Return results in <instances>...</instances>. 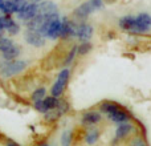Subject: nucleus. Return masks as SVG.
<instances>
[{
    "instance_id": "obj_1",
    "label": "nucleus",
    "mask_w": 151,
    "mask_h": 146,
    "mask_svg": "<svg viewBox=\"0 0 151 146\" xmlns=\"http://www.w3.org/2000/svg\"><path fill=\"white\" fill-rule=\"evenodd\" d=\"M27 68V63L23 60H9V59H4L0 61V74L3 77L8 78L12 76L19 74L20 72H23Z\"/></svg>"
},
{
    "instance_id": "obj_2",
    "label": "nucleus",
    "mask_w": 151,
    "mask_h": 146,
    "mask_svg": "<svg viewBox=\"0 0 151 146\" xmlns=\"http://www.w3.org/2000/svg\"><path fill=\"white\" fill-rule=\"evenodd\" d=\"M101 112L109 116V118L115 124H122L129 121V114L123 109H121L118 105L113 102H104L101 105Z\"/></svg>"
},
{
    "instance_id": "obj_3",
    "label": "nucleus",
    "mask_w": 151,
    "mask_h": 146,
    "mask_svg": "<svg viewBox=\"0 0 151 146\" xmlns=\"http://www.w3.org/2000/svg\"><path fill=\"white\" fill-rule=\"evenodd\" d=\"M104 8V0H88V1L82 3L77 9L74 11V15L78 19H85L89 15H91L96 11H99Z\"/></svg>"
},
{
    "instance_id": "obj_4",
    "label": "nucleus",
    "mask_w": 151,
    "mask_h": 146,
    "mask_svg": "<svg viewBox=\"0 0 151 146\" xmlns=\"http://www.w3.org/2000/svg\"><path fill=\"white\" fill-rule=\"evenodd\" d=\"M68 80H69V69L65 68V69H63V71L58 73L57 80L55 81L52 89H50V93H52V96H56V97L61 96V93L64 92L66 84H68Z\"/></svg>"
},
{
    "instance_id": "obj_5",
    "label": "nucleus",
    "mask_w": 151,
    "mask_h": 146,
    "mask_svg": "<svg viewBox=\"0 0 151 146\" xmlns=\"http://www.w3.org/2000/svg\"><path fill=\"white\" fill-rule=\"evenodd\" d=\"M60 101H58V97L56 96H50L47 97V98H42V100H37L35 101L33 106L36 110H39L40 113H47L49 110H53L58 106Z\"/></svg>"
},
{
    "instance_id": "obj_6",
    "label": "nucleus",
    "mask_w": 151,
    "mask_h": 146,
    "mask_svg": "<svg viewBox=\"0 0 151 146\" xmlns=\"http://www.w3.org/2000/svg\"><path fill=\"white\" fill-rule=\"evenodd\" d=\"M151 28V16L149 13H139L134 16V31L133 33H143Z\"/></svg>"
},
{
    "instance_id": "obj_7",
    "label": "nucleus",
    "mask_w": 151,
    "mask_h": 146,
    "mask_svg": "<svg viewBox=\"0 0 151 146\" xmlns=\"http://www.w3.org/2000/svg\"><path fill=\"white\" fill-rule=\"evenodd\" d=\"M25 41L29 45H33L36 48H41L45 45V36H42L39 31L35 29H27L25 31Z\"/></svg>"
},
{
    "instance_id": "obj_8",
    "label": "nucleus",
    "mask_w": 151,
    "mask_h": 146,
    "mask_svg": "<svg viewBox=\"0 0 151 146\" xmlns=\"http://www.w3.org/2000/svg\"><path fill=\"white\" fill-rule=\"evenodd\" d=\"M37 12H39V4H36V1L27 3L25 7L17 13V16H19V19H21V20L28 21V20H31L32 17H35V16L37 15Z\"/></svg>"
},
{
    "instance_id": "obj_9",
    "label": "nucleus",
    "mask_w": 151,
    "mask_h": 146,
    "mask_svg": "<svg viewBox=\"0 0 151 146\" xmlns=\"http://www.w3.org/2000/svg\"><path fill=\"white\" fill-rule=\"evenodd\" d=\"M27 0H5L4 1V13L11 15V13H19L27 4Z\"/></svg>"
},
{
    "instance_id": "obj_10",
    "label": "nucleus",
    "mask_w": 151,
    "mask_h": 146,
    "mask_svg": "<svg viewBox=\"0 0 151 146\" xmlns=\"http://www.w3.org/2000/svg\"><path fill=\"white\" fill-rule=\"evenodd\" d=\"M61 27H63V24H61V20L60 17H55L52 21H50L49 27H48V31H47V37L50 40H56L58 39V37L61 36Z\"/></svg>"
},
{
    "instance_id": "obj_11",
    "label": "nucleus",
    "mask_w": 151,
    "mask_h": 146,
    "mask_svg": "<svg viewBox=\"0 0 151 146\" xmlns=\"http://www.w3.org/2000/svg\"><path fill=\"white\" fill-rule=\"evenodd\" d=\"M91 35H93V27L88 25V24H80L77 25V37L80 41H89L91 39Z\"/></svg>"
},
{
    "instance_id": "obj_12",
    "label": "nucleus",
    "mask_w": 151,
    "mask_h": 146,
    "mask_svg": "<svg viewBox=\"0 0 151 146\" xmlns=\"http://www.w3.org/2000/svg\"><path fill=\"white\" fill-rule=\"evenodd\" d=\"M57 12V7L53 1H49V0H41V3L39 4V13H42V15H50V13H56Z\"/></svg>"
},
{
    "instance_id": "obj_13",
    "label": "nucleus",
    "mask_w": 151,
    "mask_h": 146,
    "mask_svg": "<svg viewBox=\"0 0 151 146\" xmlns=\"http://www.w3.org/2000/svg\"><path fill=\"white\" fill-rule=\"evenodd\" d=\"M131 128H133V126H131V124L129 122V121H125V122L119 124V125H118V128H117V130H115V139L125 138V137L130 133Z\"/></svg>"
},
{
    "instance_id": "obj_14",
    "label": "nucleus",
    "mask_w": 151,
    "mask_h": 146,
    "mask_svg": "<svg viewBox=\"0 0 151 146\" xmlns=\"http://www.w3.org/2000/svg\"><path fill=\"white\" fill-rule=\"evenodd\" d=\"M101 120V113L98 112H88L83 114L82 117V124L83 125H94Z\"/></svg>"
},
{
    "instance_id": "obj_15",
    "label": "nucleus",
    "mask_w": 151,
    "mask_h": 146,
    "mask_svg": "<svg viewBox=\"0 0 151 146\" xmlns=\"http://www.w3.org/2000/svg\"><path fill=\"white\" fill-rule=\"evenodd\" d=\"M3 57L4 59H9V60H12V59H16L19 55H20V49H19L17 45L15 44H11L9 47L7 48V49L3 51Z\"/></svg>"
},
{
    "instance_id": "obj_16",
    "label": "nucleus",
    "mask_w": 151,
    "mask_h": 146,
    "mask_svg": "<svg viewBox=\"0 0 151 146\" xmlns=\"http://www.w3.org/2000/svg\"><path fill=\"white\" fill-rule=\"evenodd\" d=\"M5 31L9 35H12V36L19 33V25L11 17H8V16H7V21H5Z\"/></svg>"
},
{
    "instance_id": "obj_17",
    "label": "nucleus",
    "mask_w": 151,
    "mask_h": 146,
    "mask_svg": "<svg viewBox=\"0 0 151 146\" xmlns=\"http://www.w3.org/2000/svg\"><path fill=\"white\" fill-rule=\"evenodd\" d=\"M98 138H99V132L98 130H93V132H89V133L86 134L85 141H86V144L91 145V144H94V142H97V139Z\"/></svg>"
},
{
    "instance_id": "obj_18",
    "label": "nucleus",
    "mask_w": 151,
    "mask_h": 146,
    "mask_svg": "<svg viewBox=\"0 0 151 146\" xmlns=\"http://www.w3.org/2000/svg\"><path fill=\"white\" fill-rule=\"evenodd\" d=\"M91 51V44L89 41H82V44L78 47V53L80 55H86Z\"/></svg>"
},
{
    "instance_id": "obj_19",
    "label": "nucleus",
    "mask_w": 151,
    "mask_h": 146,
    "mask_svg": "<svg viewBox=\"0 0 151 146\" xmlns=\"http://www.w3.org/2000/svg\"><path fill=\"white\" fill-rule=\"evenodd\" d=\"M45 93H47V90H45L44 88H39L37 90L33 92V94H32V100L33 101H37V100H42L45 97Z\"/></svg>"
},
{
    "instance_id": "obj_20",
    "label": "nucleus",
    "mask_w": 151,
    "mask_h": 146,
    "mask_svg": "<svg viewBox=\"0 0 151 146\" xmlns=\"http://www.w3.org/2000/svg\"><path fill=\"white\" fill-rule=\"evenodd\" d=\"M76 53H78V47H73L70 49V52H69V55H68V57L65 59V65H69V64H72L73 63V60H74V57H76Z\"/></svg>"
},
{
    "instance_id": "obj_21",
    "label": "nucleus",
    "mask_w": 151,
    "mask_h": 146,
    "mask_svg": "<svg viewBox=\"0 0 151 146\" xmlns=\"http://www.w3.org/2000/svg\"><path fill=\"white\" fill-rule=\"evenodd\" d=\"M11 44H13L12 40L7 39V37H0V52H3L4 49H7Z\"/></svg>"
},
{
    "instance_id": "obj_22",
    "label": "nucleus",
    "mask_w": 151,
    "mask_h": 146,
    "mask_svg": "<svg viewBox=\"0 0 151 146\" xmlns=\"http://www.w3.org/2000/svg\"><path fill=\"white\" fill-rule=\"evenodd\" d=\"M70 139H72V132H65L63 134L61 142H63V145H69L70 144Z\"/></svg>"
},
{
    "instance_id": "obj_23",
    "label": "nucleus",
    "mask_w": 151,
    "mask_h": 146,
    "mask_svg": "<svg viewBox=\"0 0 151 146\" xmlns=\"http://www.w3.org/2000/svg\"><path fill=\"white\" fill-rule=\"evenodd\" d=\"M4 1L5 0H0V12H4Z\"/></svg>"
},
{
    "instance_id": "obj_24",
    "label": "nucleus",
    "mask_w": 151,
    "mask_h": 146,
    "mask_svg": "<svg viewBox=\"0 0 151 146\" xmlns=\"http://www.w3.org/2000/svg\"><path fill=\"white\" fill-rule=\"evenodd\" d=\"M33 1H36V3H37V1H41V0H33Z\"/></svg>"
}]
</instances>
